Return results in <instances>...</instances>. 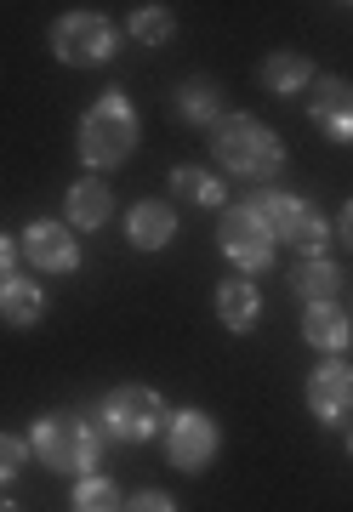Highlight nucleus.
<instances>
[{"label": "nucleus", "instance_id": "obj_1", "mask_svg": "<svg viewBox=\"0 0 353 512\" xmlns=\"http://www.w3.org/2000/svg\"><path fill=\"white\" fill-rule=\"evenodd\" d=\"M211 154H217L228 171L251 177V183L274 177L279 165H285V143H279L262 120H251V114H217V126H211Z\"/></svg>", "mask_w": 353, "mask_h": 512}, {"label": "nucleus", "instance_id": "obj_2", "mask_svg": "<svg viewBox=\"0 0 353 512\" xmlns=\"http://www.w3.org/2000/svg\"><path fill=\"white\" fill-rule=\"evenodd\" d=\"M131 148H137V114L120 92L97 97V109L80 120V160L92 165V171H109V165L131 160Z\"/></svg>", "mask_w": 353, "mask_h": 512}, {"label": "nucleus", "instance_id": "obj_3", "mask_svg": "<svg viewBox=\"0 0 353 512\" xmlns=\"http://www.w3.org/2000/svg\"><path fill=\"white\" fill-rule=\"evenodd\" d=\"M160 421H171V416L154 387H114L109 399H103V427L120 444H149L160 433Z\"/></svg>", "mask_w": 353, "mask_h": 512}, {"label": "nucleus", "instance_id": "obj_4", "mask_svg": "<svg viewBox=\"0 0 353 512\" xmlns=\"http://www.w3.org/2000/svg\"><path fill=\"white\" fill-rule=\"evenodd\" d=\"M251 211L262 217V228L274 239H291L302 256H319V245H325V217H319L314 205L291 200V194H257Z\"/></svg>", "mask_w": 353, "mask_h": 512}, {"label": "nucleus", "instance_id": "obj_5", "mask_svg": "<svg viewBox=\"0 0 353 512\" xmlns=\"http://www.w3.org/2000/svg\"><path fill=\"white\" fill-rule=\"evenodd\" d=\"M35 450H40L46 467H57V473H86L97 461V433L75 416H46L35 427Z\"/></svg>", "mask_w": 353, "mask_h": 512}, {"label": "nucleus", "instance_id": "obj_6", "mask_svg": "<svg viewBox=\"0 0 353 512\" xmlns=\"http://www.w3.org/2000/svg\"><path fill=\"white\" fill-rule=\"evenodd\" d=\"M52 52L69 63V69H97V63H109L114 57V29L97 12H69V18H57L52 29Z\"/></svg>", "mask_w": 353, "mask_h": 512}, {"label": "nucleus", "instance_id": "obj_7", "mask_svg": "<svg viewBox=\"0 0 353 512\" xmlns=\"http://www.w3.org/2000/svg\"><path fill=\"white\" fill-rule=\"evenodd\" d=\"M217 239H223V256H228V262H240L245 274H257V268H268V262H274V234L262 228V217L251 211V205L223 211Z\"/></svg>", "mask_w": 353, "mask_h": 512}, {"label": "nucleus", "instance_id": "obj_8", "mask_svg": "<svg viewBox=\"0 0 353 512\" xmlns=\"http://www.w3.org/2000/svg\"><path fill=\"white\" fill-rule=\"evenodd\" d=\"M217 421L200 416V410H177L171 416V433H166V450H171V467H183V473H205L211 456H217Z\"/></svg>", "mask_w": 353, "mask_h": 512}, {"label": "nucleus", "instance_id": "obj_9", "mask_svg": "<svg viewBox=\"0 0 353 512\" xmlns=\"http://www.w3.org/2000/svg\"><path fill=\"white\" fill-rule=\"evenodd\" d=\"M23 256L35 262L40 274H75L80 268V245L63 222H29L23 234Z\"/></svg>", "mask_w": 353, "mask_h": 512}, {"label": "nucleus", "instance_id": "obj_10", "mask_svg": "<svg viewBox=\"0 0 353 512\" xmlns=\"http://www.w3.org/2000/svg\"><path fill=\"white\" fill-rule=\"evenodd\" d=\"M308 410H314L325 427L353 416V370L342 365V359H331V365H319L314 376H308Z\"/></svg>", "mask_w": 353, "mask_h": 512}, {"label": "nucleus", "instance_id": "obj_11", "mask_svg": "<svg viewBox=\"0 0 353 512\" xmlns=\"http://www.w3.org/2000/svg\"><path fill=\"white\" fill-rule=\"evenodd\" d=\"M308 114H314V126L331 137V143H353V86L348 80H314V103H308Z\"/></svg>", "mask_w": 353, "mask_h": 512}, {"label": "nucleus", "instance_id": "obj_12", "mask_svg": "<svg viewBox=\"0 0 353 512\" xmlns=\"http://www.w3.org/2000/svg\"><path fill=\"white\" fill-rule=\"evenodd\" d=\"M126 239L137 245V251H160V245H171V239H177V217H171V205H160V200L131 205Z\"/></svg>", "mask_w": 353, "mask_h": 512}, {"label": "nucleus", "instance_id": "obj_13", "mask_svg": "<svg viewBox=\"0 0 353 512\" xmlns=\"http://www.w3.org/2000/svg\"><path fill=\"white\" fill-rule=\"evenodd\" d=\"M302 336H308L314 348H325V353H342L353 342V319L336 308V302H319V308L302 313Z\"/></svg>", "mask_w": 353, "mask_h": 512}, {"label": "nucleus", "instance_id": "obj_14", "mask_svg": "<svg viewBox=\"0 0 353 512\" xmlns=\"http://www.w3.org/2000/svg\"><path fill=\"white\" fill-rule=\"evenodd\" d=\"M262 313V296L257 285H245V279H228V285H217V319H223V330H251Z\"/></svg>", "mask_w": 353, "mask_h": 512}, {"label": "nucleus", "instance_id": "obj_15", "mask_svg": "<svg viewBox=\"0 0 353 512\" xmlns=\"http://www.w3.org/2000/svg\"><path fill=\"white\" fill-rule=\"evenodd\" d=\"M114 217V194L97 177H80L75 188H69V222L75 228H103V222Z\"/></svg>", "mask_w": 353, "mask_h": 512}, {"label": "nucleus", "instance_id": "obj_16", "mask_svg": "<svg viewBox=\"0 0 353 512\" xmlns=\"http://www.w3.org/2000/svg\"><path fill=\"white\" fill-rule=\"evenodd\" d=\"M336 285H342V274H336L325 256H302L297 268H291V291L308 302V308H319V302H331Z\"/></svg>", "mask_w": 353, "mask_h": 512}, {"label": "nucleus", "instance_id": "obj_17", "mask_svg": "<svg viewBox=\"0 0 353 512\" xmlns=\"http://www.w3.org/2000/svg\"><path fill=\"white\" fill-rule=\"evenodd\" d=\"M40 313H46L40 285H29V279H6L0 285V319L6 325H40Z\"/></svg>", "mask_w": 353, "mask_h": 512}, {"label": "nucleus", "instance_id": "obj_18", "mask_svg": "<svg viewBox=\"0 0 353 512\" xmlns=\"http://www.w3.org/2000/svg\"><path fill=\"white\" fill-rule=\"evenodd\" d=\"M257 80L268 92H302V86L314 80V69H308V57H297V52H274V57H262Z\"/></svg>", "mask_w": 353, "mask_h": 512}, {"label": "nucleus", "instance_id": "obj_19", "mask_svg": "<svg viewBox=\"0 0 353 512\" xmlns=\"http://www.w3.org/2000/svg\"><path fill=\"white\" fill-rule=\"evenodd\" d=\"M171 194H183V200H194V205H223V183L211 177V171H200V165H177L171 171Z\"/></svg>", "mask_w": 353, "mask_h": 512}, {"label": "nucleus", "instance_id": "obj_20", "mask_svg": "<svg viewBox=\"0 0 353 512\" xmlns=\"http://www.w3.org/2000/svg\"><path fill=\"white\" fill-rule=\"evenodd\" d=\"M171 109L183 114V120H194V126H217V86L211 80H188Z\"/></svg>", "mask_w": 353, "mask_h": 512}, {"label": "nucleus", "instance_id": "obj_21", "mask_svg": "<svg viewBox=\"0 0 353 512\" xmlns=\"http://www.w3.org/2000/svg\"><path fill=\"white\" fill-rule=\"evenodd\" d=\"M171 29H177V12H166V6H137L131 12V40H143V46L171 40Z\"/></svg>", "mask_w": 353, "mask_h": 512}, {"label": "nucleus", "instance_id": "obj_22", "mask_svg": "<svg viewBox=\"0 0 353 512\" xmlns=\"http://www.w3.org/2000/svg\"><path fill=\"white\" fill-rule=\"evenodd\" d=\"M120 490H114L109 478H80L75 484V512H120Z\"/></svg>", "mask_w": 353, "mask_h": 512}, {"label": "nucleus", "instance_id": "obj_23", "mask_svg": "<svg viewBox=\"0 0 353 512\" xmlns=\"http://www.w3.org/2000/svg\"><path fill=\"white\" fill-rule=\"evenodd\" d=\"M23 456H29V444L12 439V433H0V484H12L23 473Z\"/></svg>", "mask_w": 353, "mask_h": 512}, {"label": "nucleus", "instance_id": "obj_24", "mask_svg": "<svg viewBox=\"0 0 353 512\" xmlns=\"http://www.w3.org/2000/svg\"><path fill=\"white\" fill-rule=\"evenodd\" d=\"M120 512H177V507H171V495L143 490V495H131V507H120Z\"/></svg>", "mask_w": 353, "mask_h": 512}, {"label": "nucleus", "instance_id": "obj_25", "mask_svg": "<svg viewBox=\"0 0 353 512\" xmlns=\"http://www.w3.org/2000/svg\"><path fill=\"white\" fill-rule=\"evenodd\" d=\"M12 256H18V251H12V239L0 234V285H6V279H12Z\"/></svg>", "mask_w": 353, "mask_h": 512}, {"label": "nucleus", "instance_id": "obj_26", "mask_svg": "<svg viewBox=\"0 0 353 512\" xmlns=\"http://www.w3.org/2000/svg\"><path fill=\"white\" fill-rule=\"evenodd\" d=\"M336 234H342V239H348V245H353V200L342 205V217H336Z\"/></svg>", "mask_w": 353, "mask_h": 512}, {"label": "nucleus", "instance_id": "obj_27", "mask_svg": "<svg viewBox=\"0 0 353 512\" xmlns=\"http://www.w3.org/2000/svg\"><path fill=\"white\" fill-rule=\"evenodd\" d=\"M0 512H18V507H12V501H6V495H0Z\"/></svg>", "mask_w": 353, "mask_h": 512}, {"label": "nucleus", "instance_id": "obj_28", "mask_svg": "<svg viewBox=\"0 0 353 512\" xmlns=\"http://www.w3.org/2000/svg\"><path fill=\"white\" fill-rule=\"evenodd\" d=\"M348 450H353V433H348Z\"/></svg>", "mask_w": 353, "mask_h": 512}]
</instances>
